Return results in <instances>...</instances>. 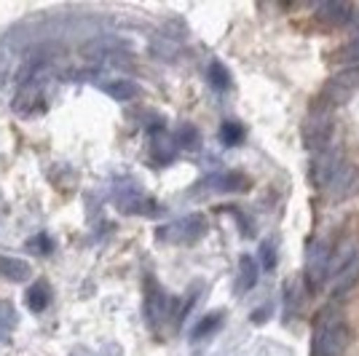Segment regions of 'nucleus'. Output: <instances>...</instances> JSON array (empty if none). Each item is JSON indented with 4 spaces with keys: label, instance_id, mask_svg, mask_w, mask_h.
<instances>
[{
    "label": "nucleus",
    "instance_id": "obj_1",
    "mask_svg": "<svg viewBox=\"0 0 359 356\" xmlns=\"http://www.w3.org/2000/svg\"><path fill=\"white\" fill-rule=\"evenodd\" d=\"M359 279V244L346 238L344 244H338L330 254V271L327 284L332 295H344L346 289H351Z\"/></svg>",
    "mask_w": 359,
    "mask_h": 356
},
{
    "label": "nucleus",
    "instance_id": "obj_2",
    "mask_svg": "<svg viewBox=\"0 0 359 356\" xmlns=\"http://www.w3.org/2000/svg\"><path fill=\"white\" fill-rule=\"evenodd\" d=\"M348 343L346 322L335 311H325L314 327V341H311V356H344Z\"/></svg>",
    "mask_w": 359,
    "mask_h": 356
},
{
    "label": "nucleus",
    "instance_id": "obj_3",
    "mask_svg": "<svg viewBox=\"0 0 359 356\" xmlns=\"http://www.w3.org/2000/svg\"><path fill=\"white\" fill-rule=\"evenodd\" d=\"M207 217L204 214H185L175 223L156 228V238L169 241V244H196L198 238L207 233Z\"/></svg>",
    "mask_w": 359,
    "mask_h": 356
},
{
    "label": "nucleus",
    "instance_id": "obj_4",
    "mask_svg": "<svg viewBox=\"0 0 359 356\" xmlns=\"http://www.w3.org/2000/svg\"><path fill=\"white\" fill-rule=\"evenodd\" d=\"M344 156H341V150L338 148H325L322 153H316L314 156V163H311V179H314V185L319 191H327L330 182L335 179V174L344 169Z\"/></svg>",
    "mask_w": 359,
    "mask_h": 356
},
{
    "label": "nucleus",
    "instance_id": "obj_5",
    "mask_svg": "<svg viewBox=\"0 0 359 356\" xmlns=\"http://www.w3.org/2000/svg\"><path fill=\"white\" fill-rule=\"evenodd\" d=\"M330 249L327 241H316L314 247L309 249V260H306V284L311 289H319L322 284L327 282V271H330Z\"/></svg>",
    "mask_w": 359,
    "mask_h": 356
},
{
    "label": "nucleus",
    "instance_id": "obj_6",
    "mask_svg": "<svg viewBox=\"0 0 359 356\" xmlns=\"http://www.w3.org/2000/svg\"><path fill=\"white\" fill-rule=\"evenodd\" d=\"M330 139H332V121L325 113H314L311 118L306 121V129H303V145L311 153H322L325 148H330Z\"/></svg>",
    "mask_w": 359,
    "mask_h": 356
},
{
    "label": "nucleus",
    "instance_id": "obj_7",
    "mask_svg": "<svg viewBox=\"0 0 359 356\" xmlns=\"http://www.w3.org/2000/svg\"><path fill=\"white\" fill-rule=\"evenodd\" d=\"M169 306H172L169 295L148 276V282H145V316H148L150 327L164 322L166 313H169Z\"/></svg>",
    "mask_w": 359,
    "mask_h": 356
},
{
    "label": "nucleus",
    "instance_id": "obj_8",
    "mask_svg": "<svg viewBox=\"0 0 359 356\" xmlns=\"http://www.w3.org/2000/svg\"><path fill=\"white\" fill-rule=\"evenodd\" d=\"M359 193V172L354 166H344L335 179L330 182L327 188V196L332 204H341V201H348V198H354Z\"/></svg>",
    "mask_w": 359,
    "mask_h": 356
},
{
    "label": "nucleus",
    "instance_id": "obj_9",
    "mask_svg": "<svg viewBox=\"0 0 359 356\" xmlns=\"http://www.w3.org/2000/svg\"><path fill=\"white\" fill-rule=\"evenodd\" d=\"M316 19L330 27H346L354 19V6L344 3V0H325L316 6Z\"/></svg>",
    "mask_w": 359,
    "mask_h": 356
},
{
    "label": "nucleus",
    "instance_id": "obj_10",
    "mask_svg": "<svg viewBox=\"0 0 359 356\" xmlns=\"http://www.w3.org/2000/svg\"><path fill=\"white\" fill-rule=\"evenodd\" d=\"M250 185V179L241 172H215L212 177L204 179V188H212L217 193H239Z\"/></svg>",
    "mask_w": 359,
    "mask_h": 356
},
{
    "label": "nucleus",
    "instance_id": "obj_11",
    "mask_svg": "<svg viewBox=\"0 0 359 356\" xmlns=\"http://www.w3.org/2000/svg\"><path fill=\"white\" fill-rule=\"evenodd\" d=\"M354 91H359V70L357 67L338 73L327 83V97L330 100H335V102H341V100H346V97H351Z\"/></svg>",
    "mask_w": 359,
    "mask_h": 356
},
{
    "label": "nucleus",
    "instance_id": "obj_12",
    "mask_svg": "<svg viewBox=\"0 0 359 356\" xmlns=\"http://www.w3.org/2000/svg\"><path fill=\"white\" fill-rule=\"evenodd\" d=\"M260 279V266L252 254H241L239 260V279H236V292H252Z\"/></svg>",
    "mask_w": 359,
    "mask_h": 356
},
{
    "label": "nucleus",
    "instance_id": "obj_13",
    "mask_svg": "<svg viewBox=\"0 0 359 356\" xmlns=\"http://www.w3.org/2000/svg\"><path fill=\"white\" fill-rule=\"evenodd\" d=\"M0 276L16 284L27 282L32 276V268H30V263H25V260H19V257H6V254H0Z\"/></svg>",
    "mask_w": 359,
    "mask_h": 356
},
{
    "label": "nucleus",
    "instance_id": "obj_14",
    "mask_svg": "<svg viewBox=\"0 0 359 356\" xmlns=\"http://www.w3.org/2000/svg\"><path fill=\"white\" fill-rule=\"evenodd\" d=\"M25 303H27V308L35 313H41L48 308V303H51V289H48V284L46 282H35L30 284V289L25 292Z\"/></svg>",
    "mask_w": 359,
    "mask_h": 356
},
{
    "label": "nucleus",
    "instance_id": "obj_15",
    "mask_svg": "<svg viewBox=\"0 0 359 356\" xmlns=\"http://www.w3.org/2000/svg\"><path fill=\"white\" fill-rule=\"evenodd\" d=\"M225 322V313L223 311H212L207 313V316H201V322L191 329V338L194 341H201V338H210L212 332H217L220 327H223Z\"/></svg>",
    "mask_w": 359,
    "mask_h": 356
},
{
    "label": "nucleus",
    "instance_id": "obj_16",
    "mask_svg": "<svg viewBox=\"0 0 359 356\" xmlns=\"http://www.w3.org/2000/svg\"><path fill=\"white\" fill-rule=\"evenodd\" d=\"M207 78H210L212 89H217V91H228L233 86V78H231V73H228V67H225L223 62H210Z\"/></svg>",
    "mask_w": 359,
    "mask_h": 356
},
{
    "label": "nucleus",
    "instance_id": "obj_17",
    "mask_svg": "<svg viewBox=\"0 0 359 356\" xmlns=\"http://www.w3.org/2000/svg\"><path fill=\"white\" fill-rule=\"evenodd\" d=\"M137 91L140 89H137V83H132V81H110V83H105V94L113 97V100H118V102L135 100Z\"/></svg>",
    "mask_w": 359,
    "mask_h": 356
},
{
    "label": "nucleus",
    "instance_id": "obj_18",
    "mask_svg": "<svg viewBox=\"0 0 359 356\" xmlns=\"http://www.w3.org/2000/svg\"><path fill=\"white\" fill-rule=\"evenodd\" d=\"M16 322H19L16 308L8 303V300H0V338H6V335L16 327Z\"/></svg>",
    "mask_w": 359,
    "mask_h": 356
},
{
    "label": "nucleus",
    "instance_id": "obj_19",
    "mask_svg": "<svg viewBox=\"0 0 359 356\" xmlns=\"http://www.w3.org/2000/svg\"><path fill=\"white\" fill-rule=\"evenodd\" d=\"M175 142H177V148H185L191 150L198 145V132H196L194 123H182L177 129V134H175Z\"/></svg>",
    "mask_w": 359,
    "mask_h": 356
},
{
    "label": "nucleus",
    "instance_id": "obj_20",
    "mask_svg": "<svg viewBox=\"0 0 359 356\" xmlns=\"http://www.w3.org/2000/svg\"><path fill=\"white\" fill-rule=\"evenodd\" d=\"M241 139H244V126L233 123V121H225L220 126V142L223 145H239Z\"/></svg>",
    "mask_w": 359,
    "mask_h": 356
},
{
    "label": "nucleus",
    "instance_id": "obj_21",
    "mask_svg": "<svg viewBox=\"0 0 359 356\" xmlns=\"http://www.w3.org/2000/svg\"><path fill=\"white\" fill-rule=\"evenodd\" d=\"M335 60L344 64H357L359 62V35H354L348 43H344V48L335 54Z\"/></svg>",
    "mask_w": 359,
    "mask_h": 356
},
{
    "label": "nucleus",
    "instance_id": "obj_22",
    "mask_svg": "<svg viewBox=\"0 0 359 356\" xmlns=\"http://www.w3.org/2000/svg\"><path fill=\"white\" fill-rule=\"evenodd\" d=\"M260 266L266 268V271H273V268H276V241H273V238L260 244Z\"/></svg>",
    "mask_w": 359,
    "mask_h": 356
},
{
    "label": "nucleus",
    "instance_id": "obj_23",
    "mask_svg": "<svg viewBox=\"0 0 359 356\" xmlns=\"http://www.w3.org/2000/svg\"><path fill=\"white\" fill-rule=\"evenodd\" d=\"M30 247H35L41 254H48L51 249H54V241H51V236H48V233H41V236H35V241H32Z\"/></svg>",
    "mask_w": 359,
    "mask_h": 356
},
{
    "label": "nucleus",
    "instance_id": "obj_24",
    "mask_svg": "<svg viewBox=\"0 0 359 356\" xmlns=\"http://www.w3.org/2000/svg\"><path fill=\"white\" fill-rule=\"evenodd\" d=\"M269 316H271V306H260L250 319H252L255 324H263V319H269Z\"/></svg>",
    "mask_w": 359,
    "mask_h": 356
},
{
    "label": "nucleus",
    "instance_id": "obj_25",
    "mask_svg": "<svg viewBox=\"0 0 359 356\" xmlns=\"http://www.w3.org/2000/svg\"><path fill=\"white\" fill-rule=\"evenodd\" d=\"M351 27H354V35H359V8H354V19H351Z\"/></svg>",
    "mask_w": 359,
    "mask_h": 356
}]
</instances>
